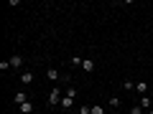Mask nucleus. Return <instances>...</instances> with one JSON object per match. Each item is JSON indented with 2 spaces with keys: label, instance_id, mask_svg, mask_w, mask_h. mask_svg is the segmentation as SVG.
Here are the masks:
<instances>
[{
  "label": "nucleus",
  "instance_id": "nucleus-3",
  "mask_svg": "<svg viewBox=\"0 0 153 114\" xmlns=\"http://www.w3.org/2000/svg\"><path fill=\"white\" fill-rule=\"evenodd\" d=\"M21 84H26V86L33 84V71H23V74H21Z\"/></svg>",
  "mask_w": 153,
  "mask_h": 114
},
{
  "label": "nucleus",
  "instance_id": "nucleus-6",
  "mask_svg": "<svg viewBox=\"0 0 153 114\" xmlns=\"http://www.w3.org/2000/svg\"><path fill=\"white\" fill-rule=\"evenodd\" d=\"M21 66H23V58H21V56H10V69H21Z\"/></svg>",
  "mask_w": 153,
  "mask_h": 114
},
{
  "label": "nucleus",
  "instance_id": "nucleus-1",
  "mask_svg": "<svg viewBox=\"0 0 153 114\" xmlns=\"http://www.w3.org/2000/svg\"><path fill=\"white\" fill-rule=\"evenodd\" d=\"M61 96H64V94H61V89H51V94H49V104H51V107L61 104Z\"/></svg>",
  "mask_w": 153,
  "mask_h": 114
},
{
  "label": "nucleus",
  "instance_id": "nucleus-14",
  "mask_svg": "<svg viewBox=\"0 0 153 114\" xmlns=\"http://www.w3.org/2000/svg\"><path fill=\"white\" fill-rule=\"evenodd\" d=\"M130 114H143V107H140V104H133V107H130Z\"/></svg>",
  "mask_w": 153,
  "mask_h": 114
},
{
  "label": "nucleus",
  "instance_id": "nucleus-4",
  "mask_svg": "<svg viewBox=\"0 0 153 114\" xmlns=\"http://www.w3.org/2000/svg\"><path fill=\"white\" fill-rule=\"evenodd\" d=\"M13 99H16V104H18V107H21V104H26V102H31V99H28V94H26V91H18L16 96H13Z\"/></svg>",
  "mask_w": 153,
  "mask_h": 114
},
{
  "label": "nucleus",
  "instance_id": "nucleus-17",
  "mask_svg": "<svg viewBox=\"0 0 153 114\" xmlns=\"http://www.w3.org/2000/svg\"><path fill=\"white\" fill-rule=\"evenodd\" d=\"M146 114H153V109H148V112H146Z\"/></svg>",
  "mask_w": 153,
  "mask_h": 114
},
{
  "label": "nucleus",
  "instance_id": "nucleus-15",
  "mask_svg": "<svg viewBox=\"0 0 153 114\" xmlns=\"http://www.w3.org/2000/svg\"><path fill=\"white\" fill-rule=\"evenodd\" d=\"M66 96H71V99H76V89H71V86H69V89H66Z\"/></svg>",
  "mask_w": 153,
  "mask_h": 114
},
{
  "label": "nucleus",
  "instance_id": "nucleus-10",
  "mask_svg": "<svg viewBox=\"0 0 153 114\" xmlns=\"http://www.w3.org/2000/svg\"><path fill=\"white\" fill-rule=\"evenodd\" d=\"M82 69L87 71V74H89V71H94V61H92V58H84V64H82Z\"/></svg>",
  "mask_w": 153,
  "mask_h": 114
},
{
  "label": "nucleus",
  "instance_id": "nucleus-16",
  "mask_svg": "<svg viewBox=\"0 0 153 114\" xmlns=\"http://www.w3.org/2000/svg\"><path fill=\"white\" fill-rule=\"evenodd\" d=\"M76 112H79V114H89V112H92V107H79Z\"/></svg>",
  "mask_w": 153,
  "mask_h": 114
},
{
  "label": "nucleus",
  "instance_id": "nucleus-13",
  "mask_svg": "<svg viewBox=\"0 0 153 114\" xmlns=\"http://www.w3.org/2000/svg\"><path fill=\"white\" fill-rule=\"evenodd\" d=\"M120 96H112V99H110V107H112V109H117V107H120Z\"/></svg>",
  "mask_w": 153,
  "mask_h": 114
},
{
  "label": "nucleus",
  "instance_id": "nucleus-7",
  "mask_svg": "<svg viewBox=\"0 0 153 114\" xmlns=\"http://www.w3.org/2000/svg\"><path fill=\"white\" fill-rule=\"evenodd\" d=\"M135 91L140 94V96H146V94H148V84H146V81H138V84H135Z\"/></svg>",
  "mask_w": 153,
  "mask_h": 114
},
{
  "label": "nucleus",
  "instance_id": "nucleus-11",
  "mask_svg": "<svg viewBox=\"0 0 153 114\" xmlns=\"http://www.w3.org/2000/svg\"><path fill=\"white\" fill-rule=\"evenodd\" d=\"M89 114H105V107H100V104H92V112Z\"/></svg>",
  "mask_w": 153,
  "mask_h": 114
},
{
  "label": "nucleus",
  "instance_id": "nucleus-12",
  "mask_svg": "<svg viewBox=\"0 0 153 114\" xmlns=\"http://www.w3.org/2000/svg\"><path fill=\"white\" fill-rule=\"evenodd\" d=\"M82 64H84L82 56H71V66H82Z\"/></svg>",
  "mask_w": 153,
  "mask_h": 114
},
{
  "label": "nucleus",
  "instance_id": "nucleus-8",
  "mask_svg": "<svg viewBox=\"0 0 153 114\" xmlns=\"http://www.w3.org/2000/svg\"><path fill=\"white\" fill-rule=\"evenodd\" d=\"M18 112H21V114H31V112H33V104H31V102L21 104V107H18Z\"/></svg>",
  "mask_w": 153,
  "mask_h": 114
},
{
  "label": "nucleus",
  "instance_id": "nucleus-9",
  "mask_svg": "<svg viewBox=\"0 0 153 114\" xmlns=\"http://www.w3.org/2000/svg\"><path fill=\"white\" fill-rule=\"evenodd\" d=\"M138 104H140V107L148 112V109H151V96H148V94H146V96H140V102H138Z\"/></svg>",
  "mask_w": 153,
  "mask_h": 114
},
{
  "label": "nucleus",
  "instance_id": "nucleus-5",
  "mask_svg": "<svg viewBox=\"0 0 153 114\" xmlns=\"http://www.w3.org/2000/svg\"><path fill=\"white\" fill-rule=\"evenodd\" d=\"M71 107H74V99L64 94V96H61V109H71Z\"/></svg>",
  "mask_w": 153,
  "mask_h": 114
},
{
  "label": "nucleus",
  "instance_id": "nucleus-2",
  "mask_svg": "<svg viewBox=\"0 0 153 114\" xmlns=\"http://www.w3.org/2000/svg\"><path fill=\"white\" fill-rule=\"evenodd\" d=\"M46 79H51V81H61V79H64V74H61V71H56V69H46Z\"/></svg>",
  "mask_w": 153,
  "mask_h": 114
}]
</instances>
